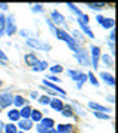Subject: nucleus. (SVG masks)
Returning a JSON list of instances; mask_svg holds the SVG:
<instances>
[{
  "label": "nucleus",
  "mask_w": 118,
  "mask_h": 133,
  "mask_svg": "<svg viewBox=\"0 0 118 133\" xmlns=\"http://www.w3.org/2000/svg\"><path fill=\"white\" fill-rule=\"evenodd\" d=\"M27 46H30V48L33 49H38V50H50L52 49V46L50 44H47V43L41 42V40H38V38H33V37H28L27 38Z\"/></svg>",
  "instance_id": "1"
},
{
  "label": "nucleus",
  "mask_w": 118,
  "mask_h": 133,
  "mask_svg": "<svg viewBox=\"0 0 118 133\" xmlns=\"http://www.w3.org/2000/svg\"><path fill=\"white\" fill-rule=\"evenodd\" d=\"M90 52H92V65L94 66V70L99 66V61H100V48L99 46H92L90 48Z\"/></svg>",
  "instance_id": "2"
},
{
  "label": "nucleus",
  "mask_w": 118,
  "mask_h": 133,
  "mask_svg": "<svg viewBox=\"0 0 118 133\" xmlns=\"http://www.w3.org/2000/svg\"><path fill=\"white\" fill-rule=\"evenodd\" d=\"M5 33L8 36H12V34L16 33V25H15V19L12 15L6 16V25H5Z\"/></svg>",
  "instance_id": "3"
},
{
  "label": "nucleus",
  "mask_w": 118,
  "mask_h": 133,
  "mask_svg": "<svg viewBox=\"0 0 118 133\" xmlns=\"http://www.w3.org/2000/svg\"><path fill=\"white\" fill-rule=\"evenodd\" d=\"M68 76H70L72 80H75L77 83H81V84H84V81L87 80V76H86V74L74 71V70H68Z\"/></svg>",
  "instance_id": "4"
},
{
  "label": "nucleus",
  "mask_w": 118,
  "mask_h": 133,
  "mask_svg": "<svg viewBox=\"0 0 118 133\" xmlns=\"http://www.w3.org/2000/svg\"><path fill=\"white\" fill-rule=\"evenodd\" d=\"M12 102H13L12 93H0V109L12 105Z\"/></svg>",
  "instance_id": "5"
},
{
  "label": "nucleus",
  "mask_w": 118,
  "mask_h": 133,
  "mask_svg": "<svg viewBox=\"0 0 118 133\" xmlns=\"http://www.w3.org/2000/svg\"><path fill=\"white\" fill-rule=\"evenodd\" d=\"M50 21L55 22V24H58V25H64V24H65L64 15L59 14L58 10H52V14H50Z\"/></svg>",
  "instance_id": "6"
},
{
  "label": "nucleus",
  "mask_w": 118,
  "mask_h": 133,
  "mask_svg": "<svg viewBox=\"0 0 118 133\" xmlns=\"http://www.w3.org/2000/svg\"><path fill=\"white\" fill-rule=\"evenodd\" d=\"M75 58L81 65H90V59H89V56H87V53L84 52V49H81L78 53H75Z\"/></svg>",
  "instance_id": "7"
},
{
  "label": "nucleus",
  "mask_w": 118,
  "mask_h": 133,
  "mask_svg": "<svg viewBox=\"0 0 118 133\" xmlns=\"http://www.w3.org/2000/svg\"><path fill=\"white\" fill-rule=\"evenodd\" d=\"M24 61H25L27 65H30L33 68V66L38 62V59H37V56H36V53H27V55L24 56Z\"/></svg>",
  "instance_id": "8"
},
{
  "label": "nucleus",
  "mask_w": 118,
  "mask_h": 133,
  "mask_svg": "<svg viewBox=\"0 0 118 133\" xmlns=\"http://www.w3.org/2000/svg\"><path fill=\"white\" fill-rule=\"evenodd\" d=\"M77 22H78V25H80V28L83 30V33H84L86 36H87V37H90V38H93V37H94L93 31L90 30V27H89V25H87V24H84V22H81V19H80V18L77 19Z\"/></svg>",
  "instance_id": "9"
},
{
  "label": "nucleus",
  "mask_w": 118,
  "mask_h": 133,
  "mask_svg": "<svg viewBox=\"0 0 118 133\" xmlns=\"http://www.w3.org/2000/svg\"><path fill=\"white\" fill-rule=\"evenodd\" d=\"M43 84H44V86H47L49 89H52L53 92H59L61 95H65V90H64V89H61V87H59V86H56L55 83H50V81H47L46 78L43 80Z\"/></svg>",
  "instance_id": "10"
},
{
  "label": "nucleus",
  "mask_w": 118,
  "mask_h": 133,
  "mask_svg": "<svg viewBox=\"0 0 118 133\" xmlns=\"http://www.w3.org/2000/svg\"><path fill=\"white\" fill-rule=\"evenodd\" d=\"M99 77H100V78H102V80H103L108 86H114V84H115V78H114L111 74H108V72H100Z\"/></svg>",
  "instance_id": "11"
},
{
  "label": "nucleus",
  "mask_w": 118,
  "mask_h": 133,
  "mask_svg": "<svg viewBox=\"0 0 118 133\" xmlns=\"http://www.w3.org/2000/svg\"><path fill=\"white\" fill-rule=\"evenodd\" d=\"M31 107H28V105H24L22 109L19 111V117H22L24 120H28L30 118V115H31Z\"/></svg>",
  "instance_id": "12"
},
{
  "label": "nucleus",
  "mask_w": 118,
  "mask_h": 133,
  "mask_svg": "<svg viewBox=\"0 0 118 133\" xmlns=\"http://www.w3.org/2000/svg\"><path fill=\"white\" fill-rule=\"evenodd\" d=\"M50 107H52L55 111H61L62 107H64V104H62V101L59 99V98H53V99H50Z\"/></svg>",
  "instance_id": "13"
},
{
  "label": "nucleus",
  "mask_w": 118,
  "mask_h": 133,
  "mask_svg": "<svg viewBox=\"0 0 118 133\" xmlns=\"http://www.w3.org/2000/svg\"><path fill=\"white\" fill-rule=\"evenodd\" d=\"M87 105H89V108L94 109V111H100V112H109V109L106 108V107H102V105H99V104H94V102H92V101H90Z\"/></svg>",
  "instance_id": "14"
},
{
  "label": "nucleus",
  "mask_w": 118,
  "mask_h": 133,
  "mask_svg": "<svg viewBox=\"0 0 118 133\" xmlns=\"http://www.w3.org/2000/svg\"><path fill=\"white\" fill-rule=\"evenodd\" d=\"M40 126L41 127H44V129H47V130H50V129L55 126V120L53 118H41V121H40Z\"/></svg>",
  "instance_id": "15"
},
{
  "label": "nucleus",
  "mask_w": 118,
  "mask_h": 133,
  "mask_svg": "<svg viewBox=\"0 0 118 133\" xmlns=\"http://www.w3.org/2000/svg\"><path fill=\"white\" fill-rule=\"evenodd\" d=\"M47 66H49V64H47L46 61H38L36 65L33 66V71H36V72H38V71H44Z\"/></svg>",
  "instance_id": "16"
},
{
  "label": "nucleus",
  "mask_w": 118,
  "mask_h": 133,
  "mask_svg": "<svg viewBox=\"0 0 118 133\" xmlns=\"http://www.w3.org/2000/svg\"><path fill=\"white\" fill-rule=\"evenodd\" d=\"M61 112L64 117H71V115L74 114V109H72V107L71 105H64L61 109Z\"/></svg>",
  "instance_id": "17"
},
{
  "label": "nucleus",
  "mask_w": 118,
  "mask_h": 133,
  "mask_svg": "<svg viewBox=\"0 0 118 133\" xmlns=\"http://www.w3.org/2000/svg\"><path fill=\"white\" fill-rule=\"evenodd\" d=\"M71 130H72V126L71 124H59L56 129L58 133H71Z\"/></svg>",
  "instance_id": "18"
},
{
  "label": "nucleus",
  "mask_w": 118,
  "mask_h": 133,
  "mask_svg": "<svg viewBox=\"0 0 118 133\" xmlns=\"http://www.w3.org/2000/svg\"><path fill=\"white\" fill-rule=\"evenodd\" d=\"M30 117H31V121H41L43 114H41V111H38V109H33Z\"/></svg>",
  "instance_id": "19"
},
{
  "label": "nucleus",
  "mask_w": 118,
  "mask_h": 133,
  "mask_svg": "<svg viewBox=\"0 0 118 133\" xmlns=\"http://www.w3.org/2000/svg\"><path fill=\"white\" fill-rule=\"evenodd\" d=\"M8 117H9L10 121H18V120L21 118L18 109H10V111H8Z\"/></svg>",
  "instance_id": "20"
},
{
  "label": "nucleus",
  "mask_w": 118,
  "mask_h": 133,
  "mask_svg": "<svg viewBox=\"0 0 118 133\" xmlns=\"http://www.w3.org/2000/svg\"><path fill=\"white\" fill-rule=\"evenodd\" d=\"M19 127L22 129V132L24 130H30V129L33 127V121L31 120H21L19 121Z\"/></svg>",
  "instance_id": "21"
},
{
  "label": "nucleus",
  "mask_w": 118,
  "mask_h": 133,
  "mask_svg": "<svg viewBox=\"0 0 118 133\" xmlns=\"http://www.w3.org/2000/svg\"><path fill=\"white\" fill-rule=\"evenodd\" d=\"M100 25L103 27V28H114V25H115V21L114 19H111V18H105L102 22H100Z\"/></svg>",
  "instance_id": "22"
},
{
  "label": "nucleus",
  "mask_w": 118,
  "mask_h": 133,
  "mask_svg": "<svg viewBox=\"0 0 118 133\" xmlns=\"http://www.w3.org/2000/svg\"><path fill=\"white\" fill-rule=\"evenodd\" d=\"M87 6H89L90 9H93V10H99V9H103L105 6H106V3L98 2V3H87Z\"/></svg>",
  "instance_id": "23"
},
{
  "label": "nucleus",
  "mask_w": 118,
  "mask_h": 133,
  "mask_svg": "<svg viewBox=\"0 0 118 133\" xmlns=\"http://www.w3.org/2000/svg\"><path fill=\"white\" fill-rule=\"evenodd\" d=\"M86 76H87V80H90V83H92V84H93V86H96V87L99 86V81H98V78L94 77V74H93V72H92V71H90V72H87Z\"/></svg>",
  "instance_id": "24"
},
{
  "label": "nucleus",
  "mask_w": 118,
  "mask_h": 133,
  "mask_svg": "<svg viewBox=\"0 0 118 133\" xmlns=\"http://www.w3.org/2000/svg\"><path fill=\"white\" fill-rule=\"evenodd\" d=\"M13 104L16 105V107H24V104H25V99H24L21 95H16V96H13Z\"/></svg>",
  "instance_id": "25"
},
{
  "label": "nucleus",
  "mask_w": 118,
  "mask_h": 133,
  "mask_svg": "<svg viewBox=\"0 0 118 133\" xmlns=\"http://www.w3.org/2000/svg\"><path fill=\"white\" fill-rule=\"evenodd\" d=\"M66 6H68V8H70V10H72L77 16H81V15H83V12H81V10L78 9L75 5H74V3H66Z\"/></svg>",
  "instance_id": "26"
},
{
  "label": "nucleus",
  "mask_w": 118,
  "mask_h": 133,
  "mask_svg": "<svg viewBox=\"0 0 118 133\" xmlns=\"http://www.w3.org/2000/svg\"><path fill=\"white\" fill-rule=\"evenodd\" d=\"M71 104L74 105V108H72V109H75V111H77V112H78V114H80V115H83V117H84V115H86L84 109L81 108V107H80V105H78V104H77L75 101H71Z\"/></svg>",
  "instance_id": "27"
},
{
  "label": "nucleus",
  "mask_w": 118,
  "mask_h": 133,
  "mask_svg": "<svg viewBox=\"0 0 118 133\" xmlns=\"http://www.w3.org/2000/svg\"><path fill=\"white\" fill-rule=\"evenodd\" d=\"M94 117H98L100 120H109L111 118V115L106 114V112H100V111H94Z\"/></svg>",
  "instance_id": "28"
},
{
  "label": "nucleus",
  "mask_w": 118,
  "mask_h": 133,
  "mask_svg": "<svg viewBox=\"0 0 118 133\" xmlns=\"http://www.w3.org/2000/svg\"><path fill=\"white\" fill-rule=\"evenodd\" d=\"M5 132L6 133H18V130H16V126L15 124H6V127H5Z\"/></svg>",
  "instance_id": "29"
},
{
  "label": "nucleus",
  "mask_w": 118,
  "mask_h": 133,
  "mask_svg": "<svg viewBox=\"0 0 118 133\" xmlns=\"http://www.w3.org/2000/svg\"><path fill=\"white\" fill-rule=\"evenodd\" d=\"M100 59H102V61H103L108 66H114V62H112V59H111V56H108V55H102Z\"/></svg>",
  "instance_id": "30"
},
{
  "label": "nucleus",
  "mask_w": 118,
  "mask_h": 133,
  "mask_svg": "<svg viewBox=\"0 0 118 133\" xmlns=\"http://www.w3.org/2000/svg\"><path fill=\"white\" fill-rule=\"evenodd\" d=\"M50 71H52V74L55 76L56 72H62V71H64V68H62L61 65H53V66H50Z\"/></svg>",
  "instance_id": "31"
},
{
  "label": "nucleus",
  "mask_w": 118,
  "mask_h": 133,
  "mask_svg": "<svg viewBox=\"0 0 118 133\" xmlns=\"http://www.w3.org/2000/svg\"><path fill=\"white\" fill-rule=\"evenodd\" d=\"M38 102L43 104V105H49L50 104V98H49V96H40V98H38Z\"/></svg>",
  "instance_id": "32"
},
{
  "label": "nucleus",
  "mask_w": 118,
  "mask_h": 133,
  "mask_svg": "<svg viewBox=\"0 0 118 133\" xmlns=\"http://www.w3.org/2000/svg\"><path fill=\"white\" fill-rule=\"evenodd\" d=\"M46 24L49 25V28H50V33L55 34V31H56V27H55V24H53L50 19H46Z\"/></svg>",
  "instance_id": "33"
},
{
  "label": "nucleus",
  "mask_w": 118,
  "mask_h": 133,
  "mask_svg": "<svg viewBox=\"0 0 118 133\" xmlns=\"http://www.w3.org/2000/svg\"><path fill=\"white\" fill-rule=\"evenodd\" d=\"M5 25H6V16L0 14V30H5Z\"/></svg>",
  "instance_id": "34"
},
{
  "label": "nucleus",
  "mask_w": 118,
  "mask_h": 133,
  "mask_svg": "<svg viewBox=\"0 0 118 133\" xmlns=\"http://www.w3.org/2000/svg\"><path fill=\"white\" fill-rule=\"evenodd\" d=\"M31 10L33 12H43V8H41V5H33L31 6Z\"/></svg>",
  "instance_id": "35"
},
{
  "label": "nucleus",
  "mask_w": 118,
  "mask_h": 133,
  "mask_svg": "<svg viewBox=\"0 0 118 133\" xmlns=\"http://www.w3.org/2000/svg\"><path fill=\"white\" fill-rule=\"evenodd\" d=\"M46 80H47V81H50V83H52V81H59V77H56V76H53V74H50V76L47 77Z\"/></svg>",
  "instance_id": "36"
},
{
  "label": "nucleus",
  "mask_w": 118,
  "mask_h": 133,
  "mask_svg": "<svg viewBox=\"0 0 118 133\" xmlns=\"http://www.w3.org/2000/svg\"><path fill=\"white\" fill-rule=\"evenodd\" d=\"M37 130H38V133H49L50 130H47V129H44V127H41L40 124L37 126Z\"/></svg>",
  "instance_id": "37"
},
{
  "label": "nucleus",
  "mask_w": 118,
  "mask_h": 133,
  "mask_svg": "<svg viewBox=\"0 0 118 133\" xmlns=\"http://www.w3.org/2000/svg\"><path fill=\"white\" fill-rule=\"evenodd\" d=\"M0 59H2V61H8V56L5 55V52H3L2 49H0Z\"/></svg>",
  "instance_id": "38"
},
{
  "label": "nucleus",
  "mask_w": 118,
  "mask_h": 133,
  "mask_svg": "<svg viewBox=\"0 0 118 133\" xmlns=\"http://www.w3.org/2000/svg\"><path fill=\"white\" fill-rule=\"evenodd\" d=\"M114 38H115V33L111 31V34H109V40H111V42H109V43H114Z\"/></svg>",
  "instance_id": "39"
},
{
  "label": "nucleus",
  "mask_w": 118,
  "mask_h": 133,
  "mask_svg": "<svg viewBox=\"0 0 118 133\" xmlns=\"http://www.w3.org/2000/svg\"><path fill=\"white\" fill-rule=\"evenodd\" d=\"M103 19H105V16H102V15H98V16H96V21H98L99 24L102 22V21H103Z\"/></svg>",
  "instance_id": "40"
},
{
  "label": "nucleus",
  "mask_w": 118,
  "mask_h": 133,
  "mask_svg": "<svg viewBox=\"0 0 118 133\" xmlns=\"http://www.w3.org/2000/svg\"><path fill=\"white\" fill-rule=\"evenodd\" d=\"M30 96H31V98H33V99H36V98H38L37 92H31V93H30Z\"/></svg>",
  "instance_id": "41"
},
{
  "label": "nucleus",
  "mask_w": 118,
  "mask_h": 133,
  "mask_svg": "<svg viewBox=\"0 0 118 133\" xmlns=\"http://www.w3.org/2000/svg\"><path fill=\"white\" fill-rule=\"evenodd\" d=\"M108 101L111 102V104H112V102H115V101H114V95H109L108 96Z\"/></svg>",
  "instance_id": "42"
},
{
  "label": "nucleus",
  "mask_w": 118,
  "mask_h": 133,
  "mask_svg": "<svg viewBox=\"0 0 118 133\" xmlns=\"http://www.w3.org/2000/svg\"><path fill=\"white\" fill-rule=\"evenodd\" d=\"M3 34H5V31H3V30H0V37H2Z\"/></svg>",
  "instance_id": "43"
},
{
  "label": "nucleus",
  "mask_w": 118,
  "mask_h": 133,
  "mask_svg": "<svg viewBox=\"0 0 118 133\" xmlns=\"http://www.w3.org/2000/svg\"><path fill=\"white\" fill-rule=\"evenodd\" d=\"M49 133H58V132H56V130H53V129H50V132H49Z\"/></svg>",
  "instance_id": "44"
},
{
  "label": "nucleus",
  "mask_w": 118,
  "mask_h": 133,
  "mask_svg": "<svg viewBox=\"0 0 118 133\" xmlns=\"http://www.w3.org/2000/svg\"><path fill=\"white\" fill-rule=\"evenodd\" d=\"M2 129H3V123H2V121H0V130H2Z\"/></svg>",
  "instance_id": "45"
},
{
  "label": "nucleus",
  "mask_w": 118,
  "mask_h": 133,
  "mask_svg": "<svg viewBox=\"0 0 118 133\" xmlns=\"http://www.w3.org/2000/svg\"><path fill=\"white\" fill-rule=\"evenodd\" d=\"M2 5H3V3H0V9H2Z\"/></svg>",
  "instance_id": "46"
},
{
  "label": "nucleus",
  "mask_w": 118,
  "mask_h": 133,
  "mask_svg": "<svg viewBox=\"0 0 118 133\" xmlns=\"http://www.w3.org/2000/svg\"><path fill=\"white\" fill-rule=\"evenodd\" d=\"M0 86H2V81H0Z\"/></svg>",
  "instance_id": "47"
},
{
  "label": "nucleus",
  "mask_w": 118,
  "mask_h": 133,
  "mask_svg": "<svg viewBox=\"0 0 118 133\" xmlns=\"http://www.w3.org/2000/svg\"><path fill=\"white\" fill-rule=\"evenodd\" d=\"M19 133H24V132H19Z\"/></svg>",
  "instance_id": "48"
}]
</instances>
